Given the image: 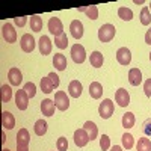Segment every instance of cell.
<instances>
[{"label": "cell", "mask_w": 151, "mask_h": 151, "mask_svg": "<svg viewBox=\"0 0 151 151\" xmlns=\"http://www.w3.org/2000/svg\"><path fill=\"white\" fill-rule=\"evenodd\" d=\"M115 33H116L115 26L110 23H106L98 29V40H100V42H109L115 38Z\"/></svg>", "instance_id": "obj_1"}, {"label": "cell", "mask_w": 151, "mask_h": 151, "mask_svg": "<svg viewBox=\"0 0 151 151\" xmlns=\"http://www.w3.org/2000/svg\"><path fill=\"white\" fill-rule=\"evenodd\" d=\"M113 110H115V104L110 98H104L98 106V115L103 119H109L113 115Z\"/></svg>", "instance_id": "obj_2"}, {"label": "cell", "mask_w": 151, "mask_h": 151, "mask_svg": "<svg viewBox=\"0 0 151 151\" xmlns=\"http://www.w3.org/2000/svg\"><path fill=\"white\" fill-rule=\"evenodd\" d=\"M30 134L27 129H20L17 133V151H29Z\"/></svg>", "instance_id": "obj_3"}, {"label": "cell", "mask_w": 151, "mask_h": 151, "mask_svg": "<svg viewBox=\"0 0 151 151\" xmlns=\"http://www.w3.org/2000/svg\"><path fill=\"white\" fill-rule=\"evenodd\" d=\"M55 104H56V109L62 110V112H65L68 107H70V98L67 97V92L64 91H58L55 94Z\"/></svg>", "instance_id": "obj_4"}, {"label": "cell", "mask_w": 151, "mask_h": 151, "mask_svg": "<svg viewBox=\"0 0 151 151\" xmlns=\"http://www.w3.org/2000/svg\"><path fill=\"white\" fill-rule=\"evenodd\" d=\"M47 26H48V32L52 35H55V38L60 36L62 33H64V24H62L60 18H58V17H52V18H50Z\"/></svg>", "instance_id": "obj_5"}, {"label": "cell", "mask_w": 151, "mask_h": 151, "mask_svg": "<svg viewBox=\"0 0 151 151\" xmlns=\"http://www.w3.org/2000/svg\"><path fill=\"white\" fill-rule=\"evenodd\" d=\"M71 58L76 64H83L85 59H86V52H85V47L82 44H74L71 47Z\"/></svg>", "instance_id": "obj_6"}, {"label": "cell", "mask_w": 151, "mask_h": 151, "mask_svg": "<svg viewBox=\"0 0 151 151\" xmlns=\"http://www.w3.org/2000/svg\"><path fill=\"white\" fill-rule=\"evenodd\" d=\"M20 45L24 53H32L35 50V38L30 33H24L20 40Z\"/></svg>", "instance_id": "obj_7"}, {"label": "cell", "mask_w": 151, "mask_h": 151, "mask_svg": "<svg viewBox=\"0 0 151 151\" xmlns=\"http://www.w3.org/2000/svg\"><path fill=\"white\" fill-rule=\"evenodd\" d=\"M2 35H3V40L9 44H14L17 41V32L14 29V26H12L11 23H6L3 24V27H2Z\"/></svg>", "instance_id": "obj_8"}, {"label": "cell", "mask_w": 151, "mask_h": 151, "mask_svg": "<svg viewBox=\"0 0 151 151\" xmlns=\"http://www.w3.org/2000/svg\"><path fill=\"white\" fill-rule=\"evenodd\" d=\"M15 106L20 110H26L29 106V95L26 94L24 89H18L15 92Z\"/></svg>", "instance_id": "obj_9"}, {"label": "cell", "mask_w": 151, "mask_h": 151, "mask_svg": "<svg viewBox=\"0 0 151 151\" xmlns=\"http://www.w3.org/2000/svg\"><path fill=\"white\" fill-rule=\"evenodd\" d=\"M115 100H116L118 106L127 107L130 104V94H129V91L124 89V88H119V89L115 92Z\"/></svg>", "instance_id": "obj_10"}, {"label": "cell", "mask_w": 151, "mask_h": 151, "mask_svg": "<svg viewBox=\"0 0 151 151\" xmlns=\"http://www.w3.org/2000/svg\"><path fill=\"white\" fill-rule=\"evenodd\" d=\"M89 134L86 133L85 129H79V130H76L74 132V144L77 145V147H85L88 142H89Z\"/></svg>", "instance_id": "obj_11"}, {"label": "cell", "mask_w": 151, "mask_h": 151, "mask_svg": "<svg viewBox=\"0 0 151 151\" xmlns=\"http://www.w3.org/2000/svg\"><path fill=\"white\" fill-rule=\"evenodd\" d=\"M116 60H118V64H121V65H129L130 62H132V53H130V50L127 47L118 48V52H116Z\"/></svg>", "instance_id": "obj_12"}, {"label": "cell", "mask_w": 151, "mask_h": 151, "mask_svg": "<svg viewBox=\"0 0 151 151\" xmlns=\"http://www.w3.org/2000/svg\"><path fill=\"white\" fill-rule=\"evenodd\" d=\"M38 45H40V53L42 55V56H47V55H50L52 53V41H50V38L47 36V35H42L41 38H40V41H38Z\"/></svg>", "instance_id": "obj_13"}, {"label": "cell", "mask_w": 151, "mask_h": 151, "mask_svg": "<svg viewBox=\"0 0 151 151\" xmlns=\"http://www.w3.org/2000/svg\"><path fill=\"white\" fill-rule=\"evenodd\" d=\"M55 109H56V104L53 100H50V98H45L41 101V112H42V115L45 116H53L55 115Z\"/></svg>", "instance_id": "obj_14"}, {"label": "cell", "mask_w": 151, "mask_h": 151, "mask_svg": "<svg viewBox=\"0 0 151 151\" xmlns=\"http://www.w3.org/2000/svg\"><path fill=\"white\" fill-rule=\"evenodd\" d=\"M8 79H9V83L12 86H18L23 82V74H21V71L18 68L14 67V68H11L8 71Z\"/></svg>", "instance_id": "obj_15"}, {"label": "cell", "mask_w": 151, "mask_h": 151, "mask_svg": "<svg viewBox=\"0 0 151 151\" xmlns=\"http://www.w3.org/2000/svg\"><path fill=\"white\" fill-rule=\"evenodd\" d=\"M70 32H71L73 38H76V40H80V38L83 36V23H82L80 20L71 21V24H70Z\"/></svg>", "instance_id": "obj_16"}, {"label": "cell", "mask_w": 151, "mask_h": 151, "mask_svg": "<svg viewBox=\"0 0 151 151\" xmlns=\"http://www.w3.org/2000/svg\"><path fill=\"white\" fill-rule=\"evenodd\" d=\"M2 125L6 130H12L15 127V118L11 112H8V110L2 112Z\"/></svg>", "instance_id": "obj_17"}, {"label": "cell", "mask_w": 151, "mask_h": 151, "mask_svg": "<svg viewBox=\"0 0 151 151\" xmlns=\"http://www.w3.org/2000/svg\"><path fill=\"white\" fill-rule=\"evenodd\" d=\"M82 91H83V86L79 80H73L70 82L68 85V94L73 97V98H79L82 95Z\"/></svg>", "instance_id": "obj_18"}, {"label": "cell", "mask_w": 151, "mask_h": 151, "mask_svg": "<svg viewBox=\"0 0 151 151\" xmlns=\"http://www.w3.org/2000/svg\"><path fill=\"white\" fill-rule=\"evenodd\" d=\"M129 82L132 86H139L142 83V73L139 68H132L129 71Z\"/></svg>", "instance_id": "obj_19"}, {"label": "cell", "mask_w": 151, "mask_h": 151, "mask_svg": "<svg viewBox=\"0 0 151 151\" xmlns=\"http://www.w3.org/2000/svg\"><path fill=\"white\" fill-rule=\"evenodd\" d=\"M53 67H55L58 71H64V70L68 67L67 58L62 55V53H56L55 58H53Z\"/></svg>", "instance_id": "obj_20"}, {"label": "cell", "mask_w": 151, "mask_h": 151, "mask_svg": "<svg viewBox=\"0 0 151 151\" xmlns=\"http://www.w3.org/2000/svg\"><path fill=\"white\" fill-rule=\"evenodd\" d=\"M89 95L94 100L101 98V95H103V85L100 83V82H92L89 85Z\"/></svg>", "instance_id": "obj_21"}, {"label": "cell", "mask_w": 151, "mask_h": 151, "mask_svg": "<svg viewBox=\"0 0 151 151\" xmlns=\"http://www.w3.org/2000/svg\"><path fill=\"white\" fill-rule=\"evenodd\" d=\"M12 98V89L9 85H2L0 86V100L2 103H9Z\"/></svg>", "instance_id": "obj_22"}, {"label": "cell", "mask_w": 151, "mask_h": 151, "mask_svg": "<svg viewBox=\"0 0 151 151\" xmlns=\"http://www.w3.org/2000/svg\"><path fill=\"white\" fill-rule=\"evenodd\" d=\"M83 129L86 130L88 134H89V139H91V141H94L95 137H97V134H98V129H97L95 122H92V121H86V122L83 124Z\"/></svg>", "instance_id": "obj_23"}, {"label": "cell", "mask_w": 151, "mask_h": 151, "mask_svg": "<svg viewBox=\"0 0 151 151\" xmlns=\"http://www.w3.org/2000/svg\"><path fill=\"white\" fill-rule=\"evenodd\" d=\"M89 62H91V65L94 68H100V67H103L104 58H103V55L100 52H92L91 56H89Z\"/></svg>", "instance_id": "obj_24"}, {"label": "cell", "mask_w": 151, "mask_h": 151, "mask_svg": "<svg viewBox=\"0 0 151 151\" xmlns=\"http://www.w3.org/2000/svg\"><path fill=\"white\" fill-rule=\"evenodd\" d=\"M40 86H41V91H42L44 94H50V92H53V89H55V85H53L52 80L48 79V76H47V77H42V79H41Z\"/></svg>", "instance_id": "obj_25"}, {"label": "cell", "mask_w": 151, "mask_h": 151, "mask_svg": "<svg viewBox=\"0 0 151 151\" xmlns=\"http://www.w3.org/2000/svg\"><path fill=\"white\" fill-rule=\"evenodd\" d=\"M134 113L132 112H127V113H124L122 115V127L127 130V129H132L133 125H134Z\"/></svg>", "instance_id": "obj_26"}, {"label": "cell", "mask_w": 151, "mask_h": 151, "mask_svg": "<svg viewBox=\"0 0 151 151\" xmlns=\"http://www.w3.org/2000/svg\"><path fill=\"white\" fill-rule=\"evenodd\" d=\"M118 17L124 21H130V20H133V11L130 8L121 6V8H118Z\"/></svg>", "instance_id": "obj_27"}, {"label": "cell", "mask_w": 151, "mask_h": 151, "mask_svg": "<svg viewBox=\"0 0 151 151\" xmlns=\"http://www.w3.org/2000/svg\"><path fill=\"white\" fill-rule=\"evenodd\" d=\"M42 18L40 15H32L30 17V29L33 32H41L42 30Z\"/></svg>", "instance_id": "obj_28"}, {"label": "cell", "mask_w": 151, "mask_h": 151, "mask_svg": "<svg viewBox=\"0 0 151 151\" xmlns=\"http://www.w3.org/2000/svg\"><path fill=\"white\" fill-rule=\"evenodd\" d=\"M47 133V121L45 119H38L35 122V134L36 136H44Z\"/></svg>", "instance_id": "obj_29"}, {"label": "cell", "mask_w": 151, "mask_h": 151, "mask_svg": "<svg viewBox=\"0 0 151 151\" xmlns=\"http://www.w3.org/2000/svg\"><path fill=\"white\" fill-rule=\"evenodd\" d=\"M136 150L137 151H151V141L148 137H141L136 144Z\"/></svg>", "instance_id": "obj_30"}, {"label": "cell", "mask_w": 151, "mask_h": 151, "mask_svg": "<svg viewBox=\"0 0 151 151\" xmlns=\"http://www.w3.org/2000/svg\"><path fill=\"white\" fill-rule=\"evenodd\" d=\"M55 45H56L58 48H60V50H64V48L68 47V36H67L65 32L62 33L60 36H56V38H55Z\"/></svg>", "instance_id": "obj_31"}, {"label": "cell", "mask_w": 151, "mask_h": 151, "mask_svg": "<svg viewBox=\"0 0 151 151\" xmlns=\"http://www.w3.org/2000/svg\"><path fill=\"white\" fill-rule=\"evenodd\" d=\"M141 23L144 24V26L151 24V12H150V8L148 6H144L142 11H141Z\"/></svg>", "instance_id": "obj_32"}, {"label": "cell", "mask_w": 151, "mask_h": 151, "mask_svg": "<svg viewBox=\"0 0 151 151\" xmlns=\"http://www.w3.org/2000/svg\"><path fill=\"white\" fill-rule=\"evenodd\" d=\"M133 145H134V137L130 133H124L122 134V147L125 150H132Z\"/></svg>", "instance_id": "obj_33"}, {"label": "cell", "mask_w": 151, "mask_h": 151, "mask_svg": "<svg viewBox=\"0 0 151 151\" xmlns=\"http://www.w3.org/2000/svg\"><path fill=\"white\" fill-rule=\"evenodd\" d=\"M23 89L26 91V94L29 95V98H33V97L36 95V86H35V83H32V82H29V83L24 85Z\"/></svg>", "instance_id": "obj_34"}, {"label": "cell", "mask_w": 151, "mask_h": 151, "mask_svg": "<svg viewBox=\"0 0 151 151\" xmlns=\"http://www.w3.org/2000/svg\"><path fill=\"white\" fill-rule=\"evenodd\" d=\"M100 148L103 151H107L110 148V137L107 134H101V137H100Z\"/></svg>", "instance_id": "obj_35"}, {"label": "cell", "mask_w": 151, "mask_h": 151, "mask_svg": "<svg viewBox=\"0 0 151 151\" xmlns=\"http://www.w3.org/2000/svg\"><path fill=\"white\" fill-rule=\"evenodd\" d=\"M86 15H88V18L89 20H97L98 18V8L97 6H88V9H86Z\"/></svg>", "instance_id": "obj_36"}, {"label": "cell", "mask_w": 151, "mask_h": 151, "mask_svg": "<svg viewBox=\"0 0 151 151\" xmlns=\"http://www.w3.org/2000/svg\"><path fill=\"white\" fill-rule=\"evenodd\" d=\"M56 148H58V151H67L68 150V141H67V137L60 136L59 139H58V142H56Z\"/></svg>", "instance_id": "obj_37"}, {"label": "cell", "mask_w": 151, "mask_h": 151, "mask_svg": "<svg viewBox=\"0 0 151 151\" xmlns=\"http://www.w3.org/2000/svg\"><path fill=\"white\" fill-rule=\"evenodd\" d=\"M27 20H29V17H17V18H14V23H15V26L23 27V26H26Z\"/></svg>", "instance_id": "obj_38"}, {"label": "cell", "mask_w": 151, "mask_h": 151, "mask_svg": "<svg viewBox=\"0 0 151 151\" xmlns=\"http://www.w3.org/2000/svg\"><path fill=\"white\" fill-rule=\"evenodd\" d=\"M144 92H145L147 97H151V77L147 79L145 83H144Z\"/></svg>", "instance_id": "obj_39"}, {"label": "cell", "mask_w": 151, "mask_h": 151, "mask_svg": "<svg viewBox=\"0 0 151 151\" xmlns=\"http://www.w3.org/2000/svg\"><path fill=\"white\" fill-rule=\"evenodd\" d=\"M48 79L53 82L55 88H58V86H59V83H60V82H59V76H58L56 73H50V74H48Z\"/></svg>", "instance_id": "obj_40"}, {"label": "cell", "mask_w": 151, "mask_h": 151, "mask_svg": "<svg viewBox=\"0 0 151 151\" xmlns=\"http://www.w3.org/2000/svg\"><path fill=\"white\" fill-rule=\"evenodd\" d=\"M144 132H145L147 136L151 134V119H147V121H145V124H144Z\"/></svg>", "instance_id": "obj_41"}, {"label": "cell", "mask_w": 151, "mask_h": 151, "mask_svg": "<svg viewBox=\"0 0 151 151\" xmlns=\"http://www.w3.org/2000/svg\"><path fill=\"white\" fill-rule=\"evenodd\" d=\"M145 42L148 44V45H151V27L147 30V33H145Z\"/></svg>", "instance_id": "obj_42"}, {"label": "cell", "mask_w": 151, "mask_h": 151, "mask_svg": "<svg viewBox=\"0 0 151 151\" xmlns=\"http://www.w3.org/2000/svg\"><path fill=\"white\" fill-rule=\"evenodd\" d=\"M110 151H122V148H121L119 145H113V147L110 148Z\"/></svg>", "instance_id": "obj_43"}, {"label": "cell", "mask_w": 151, "mask_h": 151, "mask_svg": "<svg viewBox=\"0 0 151 151\" xmlns=\"http://www.w3.org/2000/svg\"><path fill=\"white\" fill-rule=\"evenodd\" d=\"M86 9H88V6H82V8H79V12H86Z\"/></svg>", "instance_id": "obj_44"}, {"label": "cell", "mask_w": 151, "mask_h": 151, "mask_svg": "<svg viewBox=\"0 0 151 151\" xmlns=\"http://www.w3.org/2000/svg\"><path fill=\"white\" fill-rule=\"evenodd\" d=\"M134 5H144V0H134Z\"/></svg>", "instance_id": "obj_45"}, {"label": "cell", "mask_w": 151, "mask_h": 151, "mask_svg": "<svg viewBox=\"0 0 151 151\" xmlns=\"http://www.w3.org/2000/svg\"><path fill=\"white\" fill-rule=\"evenodd\" d=\"M2 142H3V144L6 142V134H5V132L2 133Z\"/></svg>", "instance_id": "obj_46"}, {"label": "cell", "mask_w": 151, "mask_h": 151, "mask_svg": "<svg viewBox=\"0 0 151 151\" xmlns=\"http://www.w3.org/2000/svg\"><path fill=\"white\" fill-rule=\"evenodd\" d=\"M2 151H9V150H8V148H3V150H2Z\"/></svg>", "instance_id": "obj_47"}, {"label": "cell", "mask_w": 151, "mask_h": 151, "mask_svg": "<svg viewBox=\"0 0 151 151\" xmlns=\"http://www.w3.org/2000/svg\"><path fill=\"white\" fill-rule=\"evenodd\" d=\"M150 12H151V2H150Z\"/></svg>", "instance_id": "obj_48"}, {"label": "cell", "mask_w": 151, "mask_h": 151, "mask_svg": "<svg viewBox=\"0 0 151 151\" xmlns=\"http://www.w3.org/2000/svg\"><path fill=\"white\" fill-rule=\"evenodd\" d=\"M150 60H151V53H150Z\"/></svg>", "instance_id": "obj_49"}]
</instances>
